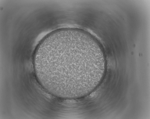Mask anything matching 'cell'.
<instances>
[{"label":"cell","mask_w":150,"mask_h":119,"mask_svg":"<svg viewBox=\"0 0 150 119\" xmlns=\"http://www.w3.org/2000/svg\"><path fill=\"white\" fill-rule=\"evenodd\" d=\"M39 61L52 88L70 93L82 92L94 85L104 59L92 41L68 35L58 37L47 44Z\"/></svg>","instance_id":"cell-1"}]
</instances>
